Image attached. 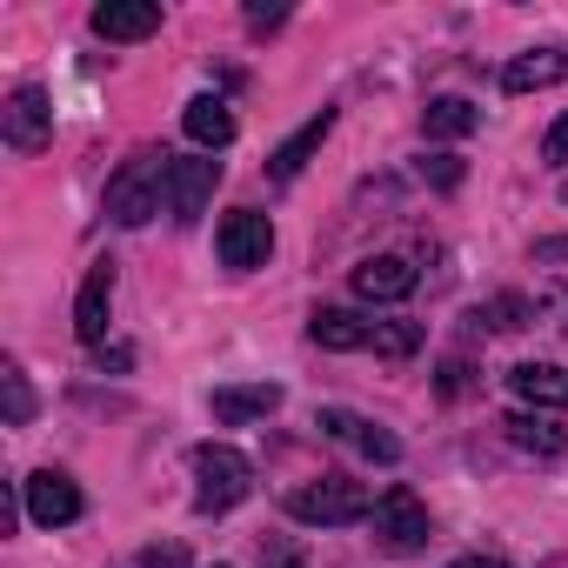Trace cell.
<instances>
[{"label": "cell", "mask_w": 568, "mask_h": 568, "mask_svg": "<svg viewBox=\"0 0 568 568\" xmlns=\"http://www.w3.org/2000/svg\"><path fill=\"white\" fill-rule=\"evenodd\" d=\"M254 495V462L227 442H201L194 448V508L201 515H227Z\"/></svg>", "instance_id": "1"}, {"label": "cell", "mask_w": 568, "mask_h": 568, "mask_svg": "<svg viewBox=\"0 0 568 568\" xmlns=\"http://www.w3.org/2000/svg\"><path fill=\"white\" fill-rule=\"evenodd\" d=\"M161 207H168V154H134V161H121V174L108 181V221L148 227Z\"/></svg>", "instance_id": "2"}, {"label": "cell", "mask_w": 568, "mask_h": 568, "mask_svg": "<svg viewBox=\"0 0 568 568\" xmlns=\"http://www.w3.org/2000/svg\"><path fill=\"white\" fill-rule=\"evenodd\" d=\"M288 515L308 521V528H348V521H368L375 515V495L348 475H322V481H302L288 495Z\"/></svg>", "instance_id": "3"}, {"label": "cell", "mask_w": 568, "mask_h": 568, "mask_svg": "<svg viewBox=\"0 0 568 568\" xmlns=\"http://www.w3.org/2000/svg\"><path fill=\"white\" fill-rule=\"evenodd\" d=\"M368 521H375V541H382L388 555H422V548H428V508H422L415 488H388Z\"/></svg>", "instance_id": "4"}, {"label": "cell", "mask_w": 568, "mask_h": 568, "mask_svg": "<svg viewBox=\"0 0 568 568\" xmlns=\"http://www.w3.org/2000/svg\"><path fill=\"white\" fill-rule=\"evenodd\" d=\"M0 141H8L14 154H41L48 141H54V101H48V88H14L8 94V108H0Z\"/></svg>", "instance_id": "5"}, {"label": "cell", "mask_w": 568, "mask_h": 568, "mask_svg": "<svg viewBox=\"0 0 568 568\" xmlns=\"http://www.w3.org/2000/svg\"><path fill=\"white\" fill-rule=\"evenodd\" d=\"M214 181H221V161H214V154H181V161H168V214H174L181 227H194V221L207 214V201H214Z\"/></svg>", "instance_id": "6"}, {"label": "cell", "mask_w": 568, "mask_h": 568, "mask_svg": "<svg viewBox=\"0 0 568 568\" xmlns=\"http://www.w3.org/2000/svg\"><path fill=\"white\" fill-rule=\"evenodd\" d=\"M214 247H221V267L247 274V267H267V254H274V227H267V214H254V207H234V214H221V227H214Z\"/></svg>", "instance_id": "7"}, {"label": "cell", "mask_w": 568, "mask_h": 568, "mask_svg": "<svg viewBox=\"0 0 568 568\" xmlns=\"http://www.w3.org/2000/svg\"><path fill=\"white\" fill-rule=\"evenodd\" d=\"M21 501H28V521L34 528H68V521H81V488H74V475H61V468H34L28 481H21Z\"/></svg>", "instance_id": "8"}, {"label": "cell", "mask_w": 568, "mask_h": 568, "mask_svg": "<svg viewBox=\"0 0 568 568\" xmlns=\"http://www.w3.org/2000/svg\"><path fill=\"white\" fill-rule=\"evenodd\" d=\"M315 428H322L328 442H342V448H355V455L382 462V468H395V462H402V442H395L382 422L355 415V408H322V415H315Z\"/></svg>", "instance_id": "9"}, {"label": "cell", "mask_w": 568, "mask_h": 568, "mask_svg": "<svg viewBox=\"0 0 568 568\" xmlns=\"http://www.w3.org/2000/svg\"><path fill=\"white\" fill-rule=\"evenodd\" d=\"M88 28H94L108 48H128V41L161 34V8H154V0H101V8L88 14Z\"/></svg>", "instance_id": "10"}, {"label": "cell", "mask_w": 568, "mask_h": 568, "mask_svg": "<svg viewBox=\"0 0 568 568\" xmlns=\"http://www.w3.org/2000/svg\"><path fill=\"white\" fill-rule=\"evenodd\" d=\"M108 308H114V261H94L74 295V335L88 348H108Z\"/></svg>", "instance_id": "11"}, {"label": "cell", "mask_w": 568, "mask_h": 568, "mask_svg": "<svg viewBox=\"0 0 568 568\" xmlns=\"http://www.w3.org/2000/svg\"><path fill=\"white\" fill-rule=\"evenodd\" d=\"M415 281H422V274H415L408 254H368V261L355 267V295L382 308V302H408V295H415Z\"/></svg>", "instance_id": "12"}, {"label": "cell", "mask_w": 568, "mask_h": 568, "mask_svg": "<svg viewBox=\"0 0 568 568\" xmlns=\"http://www.w3.org/2000/svg\"><path fill=\"white\" fill-rule=\"evenodd\" d=\"M375 328H382V322H368L362 308H315V315H308V342H315V348H328V355L375 348Z\"/></svg>", "instance_id": "13"}, {"label": "cell", "mask_w": 568, "mask_h": 568, "mask_svg": "<svg viewBox=\"0 0 568 568\" xmlns=\"http://www.w3.org/2000/svg\"><path fill=\"white\" fill-rule=\"evenodd\" d=\"M328 134H335V108L308 114V121H302V128H295L288 141H281V148L267 154V174H274V181H295V174H302V168H308V161L322 154V141H328Z\"/></svg>", "instance_id": "14"}, {"label": "cell", "mask_w": 568, "mask_h": 568, "mask_svg": "<svg viewBox=\"0 0 568 568\" xmlns=\"http://www.w3.org/2000/svg\"><path fill=\"white\" fill-rule=\"evenodd\" d=\"M508 388H515V402L521 408H568V368H555V362H515L508 368Z\"/></svg>", "instance_id": "15"}, {"label": "cell", "mask_w": 568, "mask_h": 568, "mask_svg": "<svg viewBox=\"0 0 568 568\" xmlns=\"http://www.w3.org/2000/svg\"><path fill=\"white\" fill-rule=\"evenodd\" d=\"M555 81H568V48H528L501 68L508 94H535V88H555Z\"/></svg>", "instance_id": "16"}, {"label": "cell", "mask_w": 568, "mask_h": 568, "mask_svg": "<svg viewBox=\"0 0 568 568\" xmlns=\"http://www.w3.org/2000/svg\"><path fill=\"white\" fill-rule=\"evenodd\" d=\"M181 128H187V141H194L201 154H221V148L234 141V114H227L221 94H194L187 114H181Z\"/></svg>", "instance_id": "17"}, {"label": "cell", "mask_w": 568, "mask_h": 568, "mask_svg": "<svg viewBox=\"0 0 568 568\" xmlns=\"http://www.w3.org/2000/svg\"><path fill=\"white\" fill-rule=\"evenodd\" d=\"M281 408V388L274 382H247V388H214V422L221 428H241V422H261Z\"/></svg>", "instance_id": "18"}, {"label": "cell", "mask_w": 568, "mask_h": 568, "mask_svg": "<svg viewBox=\"0 0 568 568\" xmlns=\"http://www.w3.org/2000/svg\"><path fill=\"white\" fill-rule=\"evenodd\" d=\"M501 435H508L521 455H541V462H555V455L568 448V435H561L548 415H535V408H515V415H501Z\"/></svg>", "instance_id": "19"}, {"label": "cell", "mask_w": 568, "mask_h": 568, "mask_svg": "<svg viewBox=\"0 0 568 568\" xmlns=\"http://www.w3.org/2000/svg\"><path fill=\"white\" fill-rule=\"evenodd\" d=\"M422 128H428V141H462V134L481 128V108L462 101V94H435V101L422 108Z\"/></svg>", "instance_id": "20"}, {"label": "cell", "mask_w": 568, "mask_h": 568, "mask_svg": "<svg viewBox=\"0 0 568 568\" xmlns=\"http://www.w3.org/2000/svg\"><path fill=\"white\" fill-rule=\"evenodd\" d=\"M0 395H8V422L14 428H28L34 422V388H28V375L8 362V368H0Z\"/></svg>", "instance_id": "21"}, {"label": "cell", "mask_w": 568, "mask_h": 568, "mask_svg": "<svg viewBox=\"0 0 568 568\" xmlns=\"http://www.w3.org/2000/svg\"><path fill=\"white\" fill-rule=\"evenodd\" d=\"M415 348H422V328H415V322H382V328H375V355L402 362V355H415Z\"/></svg>", "instance_id": "22"}, {"label": "cell", "mask_w": 568, "mask_h": 568, "mask_svg": "<svg viewBox=\"0 0 568 568\" xmlns=\"http://www.w3.org/2000/svg\"><path fill=\"white\" fill-rule=\"evenodd\" d=\"M422 181H435V187H462V161H455V154H428V161H422Z\"/></svg>", "instance_id": "23"}, {"label": "cell", "mask_w": 568, "mask_h": 568, "mask_svg": "<svg viewBox=\"0 0 568 568\" xmlns=\"http://www.w3.org/2000/svg\"><path fill=\"white\" fill-rule=\"evenodd\" d=\"M435 388H442L448 402H455V395H468V362H462V355H448V362H442V382H435Z\"/></svg>", "instance_id": "24"}, {"label": "cell", "mask_w": 568, "mask_h": 568, "mask_svg": "<svg viewBox=\"0 0 568 568\" xmlns=\"http://www.w3.org/2000/svg\"><path fill=\"white\" fill-rule=\"evenodd\" d=\"M541 161H548V168H568V114L548 128V141H541Z\"/></svg>", "instance_id": "25"}, {"label": "cell", "mask_w": 568, "mask_h": 568, "mask_svg": "<svg viewBox=\"0 0 568 568\" xmlns=\"http://www.w3.org/2000/svg\"><path fill=\"white\" fill-rule=\"evenodd\" d=\"M261 568H308V561H302L295 541H267V548H261Z\"/></svg>", "instance_id": "26"}, {"label": "cell", "mask_w": 568, "mask_h": 568, "mask_svg": "<svg viewBox=\"0 0 568 568\" xmlns=\"http://www.w3.org/2000/svg\"><path fill=\"white\" fill-rule=\"evenodd\" d=\"M141 568H187V555L174 541H154V548H141Z\"/></svg>", "instance_id": "27"}, {"label": "cell", "mask_w": 568, "mask_h": 568, "mask_svg": "<svg viewBox=\"0 0 568 568\" xmlns=\"http://www.w3.org/2000/svg\"><path fill=\"white\" fill-rule=\"evenodd\" d=\"M281 21H288V8H247V28H254V34H267V28H281Z\"/></svg>", "instance_id": "28"}, {"label": "cell", "mask_w": 568, "mask_h": 568, "mask_svg": "<svg viewBox=\"0 0 568 568\" xmlns=\"http://www.w3.org/2000/svg\"><path fill=\"white\" fill-rule=\"evenodd\" d=\"M488 315H495V328H521V315H528V308H521V302H495Z\"/></svg>", "instance_id": "29"}, {"label": "cell", "mask_w": 568, "mask_h": 568, "mask_svg": "<svg viewBox=\"0 0 568 568\" xmlns=\"http://www.w3.org/2000/svg\"><path fill=\"white\" fill-rule=\"evenodd\" d=\"M94 355H101V375H108V368H134V348H121V342H114V348H94Z\"/></svg>", "instance_id": "30"}, {"label": "cell", "mask_w": 568, "mask_h": 568, "mask_svg": "<svg viewBox=\"0 0 568 568\" xmlns=\"http://www.w3.org/2000/svg\"><path fill=\"white\" fill-rule=\"evenodd\" d=\"M535 261H568V234H555V241H535Z\"/></svg>", "instance_id": "31"}, {"label": "cell", "mask_w": 568, "mask_h": 568, "mask_svg": "<svg viewBox=\"0 0 568 568\" xmlns=\"http://www.w3.org/2000/svg\"><path fill=\"white\" fill-rule=\"evenodd\" d=\"M448 568H508V561H495V555H462V561H448Z\"/></svg>", "instance_id": "32"}, {"label": "cell", "mask_w": 568, "mask_h": 568, "mask_svg": "<svg viewBox=\"0 0 568 568\" xmlns=\"http://www.w3.org/2000/svg\"><path fill=\"white\" fill-rule=\"evenodd\" d=\"M221 568H227V561H221Z\"/></svg>", "instance_id": "33"}]
</instances>
